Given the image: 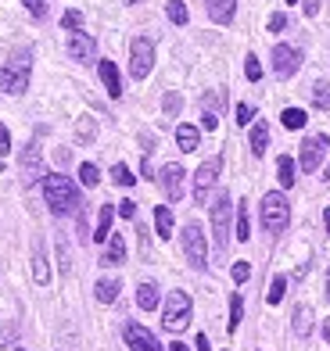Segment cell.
<instances>
[{
  "label": "cell",
  "mask_w": 330,
  "mask_h": 351,
  "mask_svg": "<svg viewBox=\"0 0 330 351\" xmlns=\"http://www.w3.org/2000/svg\"><path fill=\"white\" fill-rule=\"evenodd\" d=\"M219 169H223V158H209V162L194 172V197H198V204H209V194H212V186L219 180Z\"/></svg>",
  "instance_id": "obj_9"
},
{
  "label": "cell",
  "mask_w": 330,
  "mask_h": 351,
  "mask_svg": "<svg viewBox=\"0 0 330 351\" xmlns=\"http://www.w3.org/2000/svg\"><path fill=\"white\" fill-rule=\"evenodd\" d=\"M230 215H233V201H230V194L223 190V194L215 197V204H212V237H215V247L219 251L230 247Z\"/></svg>",
  "instance_id": "obj_4"
},
{
  "label": "cell",
  "mask_w": 330,
  "mask_h": 351,
  "mask_svg": "<svg viewBox=\"0 0 330 351\" xmlns=\"http://www.w3.org/2000/svg\"><path fill=\"white\" fill-rule=\"evenodd\" d=\"M11 154V133H8V125L0 122V158H8Z\"/></svg>",
  "instance_id": "obj_42"
},
{
  "label": "cell",
  "mask_w": 330,
  "mask_h": 351,
  "mask_svg": "<svg viewBox=\"0 0 330 351\" xmlns=\"http://www.w3.org/2000/svg\"><path fill=\"white\" fill-rule=\"evenodd\" d=\"M183 251H187V262L194 269L209 265V241H205V233H201L198 222H187L183 226Z\"/></svg>",
  "instance_id": "obj_5"
},
{
  "label": "cell",
  "mask_w": 330,
  "mask_h": 351,
  "mask_svg": "<svg viewBox=\"0 0 330 351\" xmlns=\"http://www.w3.org/2000/svg\"><path fill=\"white\" fill-rule=\"evenodd\" d=\"M154 69V43L148 36H137L130 43V75L133 79H148Z\"/></svg>",
  "instance_id": "obj_6"
},
{
  "label": "cell",
  "mask_w": 330,
  "mask_h": 351,
  "mask_svg": "<svg viewBox=\"0 0 330 351\" xmlns=\"http://www.w3.org/2000/svg\"><path fill=\"white\" fill-rule=\"evenodd\" d=\"M320 4H323V0H305V14H309V19H312V14H320Z\"/></svg>",
  "instance_id": "obj_46"
},
{
  "label": "cell",
  "mask_w": 330,
  "mask_h": 351,
  "mask_svg": "<svg viewBox=\"0 0 330 351\" xmlns=\"http://www.w3.org/2000/svg\"><path fill=\"white\" fill-rule=\"evenodd\" d=\"M287 4H298V0H287Z\"/></svg>",
  "instance_id": "obj_52"
},
{
  "label": "cell",
  "mask_w": 330,
  "mask_h": 351,
  "mask_svg": "<svg viewBox=\"0 0 330 351\" xmlns=\"http://www.w3.org/2000/svg\"><path fill=\"white\" fill-rule=\"evenodd\" d=\"M323 337H327V344H330V319H327V323H323Z\"/></svg>",
  "instance_id": "obj_49"
},
{
  "label": "cell",
  "mask_w": 330,
  "mask_h": 351,
  "mask_svg": "<svg viewBox=\"0 0 330 351\" xmlns=\"http://www.w3.org/2000/svg\"><path fill=\"white\" fill-rule=\"evenodd\" d=\"M119 215L122 219H137V201H130V197L119 201Z\"/></svg>",
  "instance_id": "obj_43"
},
{
  "label": "cell",
  "mask_w": 330,
  "mask_h": 351,
  "mask_svg": "<svg viewBox=\"0 0 330 351\" xmlns=\"http://www.w3.org/2000/svg\"><path fill=\"white\" fill-rule=\"evenodd\" d=\"M327 151H330V136H327V133H320V136H305V140H302V158H298L302 172H316Z\"/></svg>",
  "instance_id": "obj_8"
},
{
  "label": "cell",
  "mask_w": 330,
  "mask_h": 351,
  "mask_svg": "<svg viewBox=\"0 0 330 351\" xmlns=\"http://www.w3.org/2000/svg\"><path fill=\"white\" fill-rule=\"evenodd\" d=\"M198 351H212V344H209L205 333H198Z\"/></svg>",
  "instance_id": "obj_47"
},
{
  "label": "cell",
  "mask_w": 330,
  "mask_h": 351,
  "mask_svg": "<svg viewBox=\"0 0 330 351\" xmlns=\"http://www.w3.org/2000/svg\"><path fill=\"white\" fill-rule=\"evenodd\" d=\"M69 58L72 61H93L97 58V40H93L90 33H83V29L69 33Z\"/></svg>",
  "instance_id": "obj_11"
},
{
  "label": "cell",
  "mask_w": 330,
  "mask_h": 351,
  "mask_svg": "<svg viewBox=\"0 0 330 351\" xmlns=\"http://www.w3.org/2000/svg\"><path fill=\"white\" fill-rule=\"evenodd\" d=\"M284 291H287V276H276L270 283V291H266V301H270V305H280V301H284Z\"/></svg>",
  "instance_id": "obj_32"
},
{
  "label": "cell",
  "mask_w": 330,
  "mask_h": 351,
  "mask_svg": "<svg viewBox=\"0 0 330 351\" xmlns=\"http://www.w3.org/2000/svg\"><path fill=\"white\" fill-rule=\"evenodd\" d=\"M97 72H101V83H104V90H108V97H122V79H119V69H115V61H101L97 65Z\"/></svg>",
  "instance_id": "obj_15"
},
{
  "label": "cell",
  "mask_w": 330,
  "mask_h": 351,
  "mask_svg": "<svg viewBox=\"0 0 330 351\" xmlns=\"http://www.w3.org/2000/svg\"><path fill=\"white\" fill-rule=\"evenodd\" d=\"M162 108H165V115H169V119H176V115H180V108H183V97H180L176 90H169V93H165V101H162Z\"/></svg>",
  "instance_id": "obj_35"
},
{
  "label": "cell",
  "mask_w": 330,
  "mask_h": 351,
  "mask_svg": "<svg viewBox=\"0 0 330 351\" xmlns=\"http://www.w3.org/2000/svg\"><path fill=\"white\" fill-rule=\"evenodd\" d=\"M165 14H169V22H176V25H187V19H191V11H187L183 0H169Z\"/></svg>",
  "instance_id": "obj_29"
},
{
  "label": "cell",
  "mask_w": 330,
  "mask_h": 351,
  "mask_svg": "<svg viewBox=\"0 0 330 351\" xmlns=\"http://www.w3.org/2000/svg\"><path fill=\"white\" fill-rule=\"evenodd\" d=\"M19 165H22L25 183H36V180H40V176H43V154H40V143H29V147L22 151V158H19Z\"/></svg>",
  "instance_id": "obj_14"
},
{
  "label": "cell",
  "mask_w": 330,
  "mask_h": 351,
  "mask_svg": "<svg viewBox=\"0 0 330 351\" xmlns=\"http://www.w3.org/2000/svg\"><path fill=\"white\" fill-rule=\"evenodd\" d=\"M327 298H330V273H327Z\"/></svg>",
  "instance_id": "obj_51"
},
{
  "label": "cell",
  "mask_w": 330,
  "mask_h": 351,
  "mask_svg": "<svg viewBox=\"0 0 330 351\" xmlns=\"http://www.w3.org/2000/svg\"><path fill=\"white\" fill-rule=\"evenodd\" d=\"M259 215H262L266 233H284V230H287V222H291V204H287V197L280 194V190H273V194H266V197H262Z\"/></svg>",
  "instance_id": "obj_2"
},
{
  "label": "cell",
  "mask_w": 330,
  "mask_h": 351,
  "mask_svg": "<svg viewBox=\"0 0 330 351\" xmlns=\"http://www.w3.org/2000/svg\"><path fill=\"white\" fill-rule=\"evenodd\" d=\"M22 4L29 8V14H33V19H43V14H47V0H22Z\"/></svg>",
  "instance_id": "obj_40"
},
{
  "label": "cell",
  "mask_w": 330,
  "mask_h": 351,
  "mask_svg": "<svg viewBox=\"0 0 330 351\" xmlns=\"http://www.w3.org/2000/svg\"><path fill=\"white\" fill-rule=\"evenodd\" d=\"M122 262H126V241L119 233H112V237H108V251H104L101 265H122Z\"/></svg>",
  "instance_id": "obj_18"
},
{
  "label": "cell",
  "mask_w": 330,
  "mask_h": 351,
  "mask_svg": "<svg viewBox=\"0 0 330 351\" xmlns=\"http://www.w3.org/2000/svg\"><path fill=\"white\" fill-rule=\"evenodd\" d=\"M137 305L144 308V312L158 308V287H154V283H140L137 287Z\"/></svg>",
  "instance_id": "obj_22"
},
{
  "label": "cell",
  "mask_w": 330,
  "mask_h": 351,
  "mask_svg": "<svg viewBox=\"0 0 330 351\" xmlns=\"http://www.w3.org/2000/svg\"><path fill=\"white\" fill-rule=\"evenodd\" d=\"M80 183L83 186H97L101 183V172H97V165H93V162H83L80 165Z\"/></svg>",
  "instance_id": "obj_33"
},
{
  "label": "cell",
  "mask_w": 330,
  "mask_h": 351,
  "mask_svg": "<svg viewBox=\"0 0 330 351\" xmlns=\"http://www.w3.org/2000/svg\"><path fill=\"white\" fill-rule=\"evenodd\" d=\"M25 86H29V61L25 58L11 61V65H0V90L19 97V93H25Z\"/></svg>",
  "instance_id": "obj_7"
},
{
  "label": "cell",
  "mask_w": 330,
  "mask_h": 351,
  "mask_svg": "<svg viewBox=\"0 0 330 351\" xmlns=\"http://www.w3.org/2000/svg\"><path fill=\"white\" fill-rule=\"evenodd\" d=\"M201 125H205V130H215V125H219V93H209V97H205V111H201Z\"/></svg>",
  "instance_id": "obj_25"
},
{
  "label": "cell",
  "mask_w": 330,
  "mask_h": 351,
  "mask_svg": "<svg viewBox=\"0 0 330 351\" xmlns=\"http://www.w3.org/2000/svg\"><path fill=\"white\" fill-rule=\"evenodd\" d=\"M112 215H115V208H112V204H104L101 215H97V233H93V241H97V244H104L108 237H112Z\"/></svg>",
  "instance_id": "obj_24"
},
{
  "label": "cell",
  "mask_w": 330,
  "mask_h": 351,
  "mask_svg": "<svg viewBox=\"0 0 330 351\" xmlns=\"http://www.w3.org/2000/svg\"><path fill=\"white\" fill-rule=\"evenodd\" d=\"M183 165H176V162H169V165H162V172H158V183H162V190H165V197L169 201H180L183 197Z\"/></svg>",
  "instance_id": "obj_12"
},
{
  "label": "cell",
  "mask_w": 330,
  "mask_h": 351,
  "mask_svg": "<svg viewBox=\"0 0 330 351\" xmlns=\"http://www.w3.org/2000/svg\"><path fill=\"white\" fill-rule=\"evenodd\" d=\"M154 230H158L162 241H172V208L169 204H158V208H154Z\"/></svg>",
  "instance_id": "obj_21"
},
{
  "label": "cell",
  "mask_w": 330,
  "mask_h": 351,
  "mask_svg": "<svg viewBox=\"0 0 330 351\" xmlns=\"http://www.w3.org/2000/svg\"><path fill=\"white\" fill-rule=\"evenodd\" d=\"M191 315H194L191 294H187V291H172L169 301H165V312H162V326H165L169 333H180V330H187Z\"/></svg>",
  "instance_id": "obj_3"
},
{
  "label": "cell",
  "mask_w": 330,
  "mask_h": 351,
  "mask_svg": "<svg viewBox=\"0 0 330 351\" xmlns=\"http://www.w3.org/2000/svg\"><path fill=\"white\" fill-rule=\"evenodd\" d=\"M323 226H327V233H330V208L323 212Z\"/></svg>",
  "instance_id": "obj_50"
},
{
  "label": "cell",
  "mask_w": 330,
  "mask_h": 351,
  "mask_svg": "<svg viewBox=\"0 0 330 351\" xmlns=\"http://www.w3.org/2000/svg\"><path fill=\"white\" fill-rule=\"evenodd\" d=\"M75 136H80V140H93V136H97V125H93V119H83L80 125H75Z\"/></svg>",
  "instance_id": "obj_39"
},
{
  "label": "cell",
  "mask_w": 330,
  "mask_h": 351,
  "mask_svg": "<svg viewBox=\"0 0 330 351\" xmlns=\"http://www.w3.org/2000/svg\"><path fill=\"white\" fill-rule=\"evenodd\" d=\"M241 315H244V301H241V294H230V323H226V330H230V333H237Z\"/></svg>",
  "instance_id": "obj_30"
},
{
  "label": "cell",
  "mask_w": 330,
  "mask_h": 351,
  "mask_svg": "<svg viewBox=\"0 0 330 351\" xmlns=\"http://www.w3.org/2000/svg\"><path fill=\"white\" fill-rule=\"evenodd\" d=\"M209 8V19L219 25H230L233 22V11H237V0H205Z\"/></svg>",
  "instance_id": "obj_16"
},
{
  "label": "cell",
  "mask_w": 330,
  "mask_h": 351,
  "mask_svg": "<svg viewBox=\"0 0 330 351\" xmlns=\"http://www.w3.org/2000/svg\"><path fill=\"white\" fill-rule=\"evenodd\" d=\"M280 122H284V130H302V125L309 122V115L302 108H284V115H280Z\"/></svg>",
  "instance_id": "obj_28"
},
{
  "label": "cell",
  "mask_w": 330,
  "mask_h": 351,
  "mask_svg": "<svg viewBox=\"0 0 330 351\" xmlns=\"http://www.w3.org/2000/svg\"><path fill=\"white\" fill-rule=\"evenodd\" d=\"M126 344H130V351H165L154 341V333L144 330L140 323H126Z\"/></svg>",
  "instance_id": "obj_13"
},
{
  "label": "cell",
  "mask_w": 330,
  "mask_h": 351,
  "mask_svg": "<svg viewBox=\"0 0 330 351\" xmlns=\"http://www.w3.org/2000/svg\"><path fill=\"white\" fill-rule=\"evenodd\" d=\"M43 197H47V208H51L54 215L80 212V190H75V183L61 172L43 176Z\"/></svg>",
  "instance_id": "obj_1"
},
{
  "label": "cell",
  "mask_w": 330,
  "mask_h": 351,
  "mask_svg": "<svg viewBox=\"0 0 330 351\" xmlns=\"http://www.w3.org/2000/svg\"><path fill=\"white\" fill-rule=\"evenodd\" d=\"M298 69H302V51L291 47V43H276L273 47V72L280 79H291Z\"/></svg>",
  "instance_id": "obj_10"
},
{
  "label": "cell",
  "mask_w": 330,
  "mask_h": 351,
  "mask_svg": "<svg viewBox=\"0 0 330 351\" xmlns=\"http://www.w3.org/2000/svg\"><path fill=\"white\" fill-rule=\"evenodd\" d=\"M14 351H25V348H14Z\"/></svg>",
  "instance_id": "obj_53"
},
{
  "label": "cell",
  "mask_w": 330,
  "mask_h": 351,
  "mask_svg": "<svg viewBox=\"0 0 330 351\" xmlns=\"http://www.w3.org/2000/svg\"><path fill=\"white\" fill-rule=\"evenodd\" d=\"M287 25V14L284 11H276V14H270V33H280V29Z\"/></svg>",
  "instance_id": "obj_44"
},
{
  "label": "cell",
  "mask_w": 330,
  "mask_h": 351,
  "mask_svg": "<svg viewBox=\"0 0 330 351\" xmlns=\"http://www.w3.org/2000/svg\"><path fill=\"white\" fill-rule=\"evenodd\" d=\"M244 75L251 79V83H259V79H262V65H259V58H255V54H248V58H244Z\"/></svg>",
  "instance_id": "obj_37"
},
{
  "label": "cell",
  "mask_w": 330,
  "mask_h": 351,
  "mask_svg": "<svg viewBox=\"0 0 330 351\" xmlns=\"http://www.w3.org/2000/svg\"><path fill=\"white\" fill-rule=\"evenodd\" d=\"M233 237H237V241H248V237H251V222H248L244 201H241V208H237V230H233Z\"/></svg>",
  "instance_id": "obj_34"
},
{
  "label": "cell",
  "mask_w": 330,
  "mask_h": 351,
  "mask_svg": "<svg viewBox=\"0 0 330 351\" xmlns=\"http://www.w3.org/2000/svg\"><path fill=\"white\" fill-rule=\"evenodd\" d=\"M93 291H97L101 305H112V301L119 298V291H122V283H119V280H97V287H93Z\"/></svg>",
  "instance_id": "obj_26"
},
{
  "label": "cell",
  "mask_w": 330,
  "mask_h": 351,
  "mask_svg": "<svg viewBox=\"0 0 330 351\" xmlns=\"http://www.w3.org/2000/svg\"><path fill=\"white\" fill-rule=\"evenodd\" d=\"M251 276V265L248 262H233V283H244Z\"/></svg>",
  "instance_id": "obj_41"
},
{
  "label": "cell",
  "mask_w": 330,
  "mask_h": 351,
  "mask_svg": "<svg viewBox=\"0 0 330 351\" xmlns=\"http://www.w3.org/2000/svg\"><path fill=\"white\" fill-rule=\"evenodd\" d=\"M176 143H180V151H198V143H201L198 125H191V122L176 125Z\"/></svg>",
  "instance_id": "obj_19"
},
{
  "label": "cell",
  "mask_w": 330,
  "mask_h": 351,
  "mask_svg": "<svg viewBox=\"0 0 330 351\" xmlns=\"http://www.w3.org/2000/svg\"><path fill=\"white\" fill-rule=\"evenodd\" d=\"M251 115H255V108H251V104H237V125H248Z\"/></svg>",
  "instance_id": "obj_45"
},
{
  "label": "cell",
  "mask_w": 330,
  "mask_h": 351,
  "mask_svg": "<svg viewBox=\"0 0 330 351\" xmlns=\"http://www.w3.org/2000/svg\"><path fill=\"white\" fill-rule=\"evenodd\" d=\"M33 280H36L40 287H47V283H51V265H47V251H43V241H36V244H33Z\"/></svg>",
  "instance_id": "obj_17"
},
{
  "label": "cell",
  "mask_w": 330,
  "mask_h": 351,
  "mask_svg": "<svg viewBox=\"0 0 330 351\" xmlns=\"http://www.w3.org/2000/svg\"><path fill=\"white\" fill-rule=\"evenodd\" d=\"M61 25H65L69 33H75V29L83 25V11H75V8H72V11H65V14H61Z\"/></svg>",
  "instance_id": "obj_38"
},
{
  "label": "cell",
  "mask_w": 330,
  "mask_h": 351,
  "mask_svg": "<svg viewBox=\"0 0 330 351\" xmlns=\"http://www.w3.org/2000/svg\"><path fill=\"white\" fill-rule=\"evenodd\" d=\"M169 351H187V344H180V341H172V344H169Z\"/></svg>",
  "instance_id": "obj_48"
},
{
  "label": "cell",
  "mask_w": 330,
  "mask_h": 351,
  "mask_svg": "<svg viewBox=\"0 0 330 351\" xmlns=\"http://www.w3.org/2000/svg\"><path fill=\"white\" fill-rule=\"evenodd\" d=\"M266 147H270V125H266V122H255V125H251V154L262 158Z\"/></svg>",
  "instance_id": "obj_20"
},
{
  "label": "cell",
  "mask_w": 330,
  "mask_h": 351,
  "mask_svg": "<svg viewBox=\"0 0 330 351\" xmlns=\"http://www.w3.org/2000/svg\"><path fill=\"white\" fill-rule=\"evenodd\" d=\"M312 104H316L320 111H330V83L327 79H316V83H312Z\"/></svg>",
  "instance_id": "obj_27"
},
{
  "label": "cell",
  "mask_w": 330,
  "mask_h": 351,
  "mask_svg": "<svg viewBox=\"0 0 330 351\" xmlns=\"http://www.w3.org/2000/svg\"><path fill=\"white\" fill-rule=\"evenodd\" d=\"M309 330H312V312L305 305L294 308V333H298V337H309Z\"/></svg>",
  "instance_id": "obj_31"
},
{
  "label": "cell",
  "mask_w": 330,
  "mask_h": 351,
  "mask_svg": "<svg viewBox=\"0 0 330 351\" xmlns=\"http://www.w3.org/2000/svg\"><path fill=\"white\" fill-rule=\"evenodd\" d=\"M276 180H280V186H284V190L294 186V180H298V176H294V158H287V154L276 158Z\"/></svg>",
  "instance_id": "obj_23"
},
{
  "label": "cell",
  "mask_w": 330,
  "mask_h": 351,
  "mask_svg": "<svg viewBox=\"0 0 330 351\" xmlns=\"http://www.w3.org/2000/svg\"><path fill=\"white\" fill-rule=\"evenodd\" d=\"M112 180H115L119 186H133V183H137V176L130 172V165H122V162H119V165L112 169Z\"/></svg>",
  "instance_id": "obj_36"
}]
</instances>
